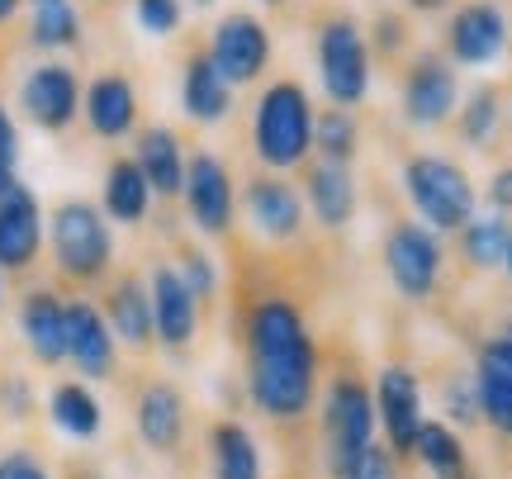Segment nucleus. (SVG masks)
<instances>
[{
    "label": "nucleus",
    "mask_w": 512,
    "mask_h": 479,
    "mask_svg": "<svg viewBox=\"0 0 512 479\" xmlns=\"http://www.w3.org/2000/svg\"><path fill=\"white\" fill-rule=\"evenodd\" d=\"M408 5H413V10H446L451 0H408Z\"/></svg>",
    "instance_id": "44"
},
{
    "label": "nucleus",
    "mask_w": 512,
    "mask_h": 479,
    "mask_svg": "<svg viewBox=\"0 0 512 479\" xmlns=\"http://www.w3.org/2000/svg\"><path fill=\"white\" fill-rule=\"evenodd\" d=\"M313 152L318 162H337V166H351L356 152H361V119L342 105H332L313 119Z\"/></svg>",
    "instance_id": "31"
},
{
    "label": "nucleus",
    "mask_w": 512,
    "mask_h": 479,
    "mask_svg": "<svg viewBox=\"0 0 512 479\" xmlns=\"http://www.w3.org/2000/svg\"><path fill=\"white\" fill-rule=\"evenodd\" d=\"M34 5H48V0H34Z\"/></svg>",
    "instance_id": "51"
},
{
    "label": "nucleus",
    "mask_w": 512,
    "mask_h": 479,
    "mask_svg": "<svg viewBox=\"0 0 512 479\" xmlns=\"http://www.w3.org/2000/svg\"><path fill=\"white\" fill-rule=\"evenodd\" d=\"M375 34H380V48H384V53H394V48H399V38L408 43V29H403L399 15H384L380 24H375Z\"/></svg>",
    "instance_id": "42"
},
{
    "label": "nucleus",
    "mask_w": 512,
    "mask_h": 479,
    "mask_svg": "<svg viewBox=\"0 0 512 479\" xmlns=\"http://www.w3.org/2000/svg\"><path fill=\"white\" fill-rule=\"evenodd\" d=\"M19 110L43 133H62L81 114V76L67 62H38L34 72L19 81Z\"/></svg>",
    "instance_id": "13"
},
{
    "label": "nucleus",
    "mask_w": 512,
    "mask_h": 479,
    "mask_svg": "<svg viewBox=\"0 0 512 479\" xmlns=\"http://www.w3.org/2000/svg\"><path fill=\"white\" fill-rule=\"evenodd\" d=\"M503 271H508V280H512V242H508V257H503Z\"/></svg>",
    "instance_id": "45"
},
{
    "label": "nucleus",
    "mask_w": 512,
    "mask_h": 479,
    "mask_svg": "<svg viewBox=\"0 0 512 479\" xmlns=\"http://www.w3.org/2000/svg\"><path fill=\"white\" fill-rule=\"evenodd\" d=\"M181 200L190 223L200 228L204 238H228L233 233V223H238V185H233V171L223 166V157L190 152Z\"/></svg>",
    "instance_id": "9"
},
{
    "label": "nucleus",
    "mask_w": 512,
    "mask_h": 479,
    "mask_svg": "<svg viewBox=\"0 0 512 479\" xmlns=\"http://www.w3.org/2000/svg\"><path fill=\"white\" fill-rule=\"evenodd\" d=\"M15 162H19V133H15L10 110L0 105V190L15 181Z\"/></svg>",
    "instance_id": "40"
},
{
    "label": "nucleus",
    "mask_w": 512,
    "mask_h": 479,
    "mask_svg": "<svg viewBox=\"0 0 512 479\" xmlns=\"http://www.w3.org/2000/svg\"><path fill=\"white\" fill-rule=\"evenodd\" d=\"M508 48V15L494 0H470L460 5L446 24V53L451 67H489Z\"/></svg>",
    "instance_id": "16"
},
{
    "label": "nucleus",
    "mask_w": 512,
    "mask_h": 479,
    "mask_svg": "<svg viewBox=\"0 0 512 479\" xmlns=\"http://www.w3.org/2000/svg\"><path fill=\"white\" fill-rule=\"evenodd\" d=\"M133 15H138V24H143L147 34H176L181 29V0H133Z\"/></svg>",
    "instance_id": "36"
},
{
    "label": "nucleus",
    "mask_w": 512,
    "mask_h": 479,
    "mask_svg": "<svg viewBox=\"0 0 512 479\" xmlns=\"http://www.w3.org/2000/svg\"><path fill=\"white\" fill-rule=\"evenodd\" d=\"M242 214H247L256 238L275 242V247H294V242L304 238L309 204H304V190L290 176L261 171V176H252V181L242 185Z\"/></svg>",
    "instance_id": "8"
},
{
    "label": "nucleus",
    "mask_w": 512,
    "mask_h": 479,
    "mask_svg": "<svg viewBox=\"0 0 512 479\" xmlns=\"http://www.w3.org/2000/svg\"><path fill=\"white\" fill-rule=\"evenodd\" d=\"M195 5H214V0H195Z\"/></svg>",
    "instance_id": "49"
},
{
    "label": "nucleus",
    "mask_w": 512,
    "mask_h": 479,
    "mask_svg": "<svg viewBox=\"0 0 512 479\" xmlns=\"http://www.w3.org/2000/svg\"><path fill=\"white\" fill-rule=\"evenodd\" d=\"M347 479H399V456H394L384 442H375V446H366L361 461L351 465Z\"/></svg>",
    "instance_id": "38"
},
{
    "label": "nucleus",
    "mask_w": 512,
    "mask_h": 479,
    "mask_svg": "<svg viewBox=\"0 0 512 479\" xmlns=\"http://www.w3.org/2000/svg\"><path fill=\"white\" fill-rule=\"evenodd\" d=\"M304 204L309 214L318 219L323 233H347L356 214H361V190H356V176L351 166H337V162H313L304 171Z\"/></svg>",
    "instance_id": "19"
},
{
    "label": "nucleus",
    "mask_w": 512,
    "mask_h": 479,
    "mask_svg": "<svg viewBox=\"0 0 512 479\" xmlns=\"http://www.w3.org/2000/svg\"><path fill=\"white\" fill-rule=\"evenodd\" d=\"M185 418H190L185 394L171 380H147L138 389V399H133V427H138L147 451H157V456H176L181 451Z\"/></svg>",
    "instance_id": "18"
},
{
    "label": "nucleus",
    "mask_w": 512,
    "mask_h": 479,
    "mask_svg": "<svg viewBox=\"0 0 512 479\" xmlns=\"http://www.w3.org/2000/svg\"><path fill=\"white\" fill-rule=\"evenodd\" d=\"M67 361L81 370V380H110L119 370V342L100 304H91L86 295L67 299Z\"/></svg>",
    "instance_id": "17"
},
{
    "label": "nucleus",
    "mask_w": 512,
    "mask_h": 479,
    "mask_svg": "<svg viewBox=\"0 0 512 479\" xmlns=\"http://www.w3.org/2000/svg\"><path fill=\"white\" fill-rule=\"evenodd\" d=\"M370 394H375V418H380V432H384V446L408 461L413 446H418V432L427 423V408H422V385L418 375L408 366H384L375 380H370Z\"/></svg>",
    "instance_id": "10"
},
{
    "label": "nucleus",
    "mask_w": 512,
    "mask_h": 479,
    "mask_svg": "<svg viewBox=\"0 0 512 479\" xmlns=\"http://www.w3.org/2000/svg\"><path fill=\"white\" fill-rule=\"evenodd\" d=\"M313 110L309 91L294 81V76H280L271 81L261 100H256L252 114V152L256 162L275 171V176H290L299 166H309L313 157Z\"/></svg>",
    "instance_id": "2"
},
{
    "label": "nucleus",
    "mask_w": 512,
    "mask_h": 479,
    "mask_svg": "<svg viewBox=\"0 0 512 479\" xmlns=\"http://www.w3.org/2000/svg\"><path fill=\"white\" fill-rule=\"evenodd\" d=\"M489 209L494 214H512V166H498L494 176H489Z\"/></svg>",
    "instance_id": "41"
},
{
    "label": "nucleus",
    "mask_w": 512,
    "mask_h": 479,
    "mask_svg": "<svg viewBox=\"0 0 512 479\" xmlns=\"http://www.w3.org/2000/svg\"><path fill=\"white\" fill-rule=\"evenodd\" d=\"M204 53H209V62L219 67L228 86H252L256 76L271 67V29L247 10H233V15H223L214 24Z\"/></svg>",
    "instance_id": "11"
},
{
    "label": "nucleus",
    "mask_w": 512,
    "mask_h": 479,
    "mask_svg": "<svg viewBox=\"0 0 512 479\" xmlns=\"http://www.w3.org/2000/svg\"><path fill=\"white\" fill-rule=\"evenodd\" d=\"M261 5H280V0H261Z\"/></svg>",
    "instance_id": "48"
},
{
    "label": "nucleus",
    "mask_w": 512,
    "mask_h": 479,
    "mask_svg": "<svg viewBox=\"0 0 512 479\" xmlns=\"http://www.w3.org/2000/svg\"><path fill=\"white\" fill-rule=\"evenodd\" d=\"M48 418L62 437H72V442H95L100 432H105V408L95 399L91 385H81V380H62L53 385L48 394Z\"/></svg>",
    "instance_id": "27"
},
{
    "label": "nucleus",
    "mask_w": 512,
    "mask_h": 479,
    "mask_svg": "<svg viewBox=\"0 0 512 479\" xmlns=\"http://www.w3.org/2000/svg\"><path fill=\"white\" fill-rule=\"evenodd\" d=\"M105 323H110L114 342L128 351H152L157 347V328H152V295H147L143 276L124 271L119 280H110V295H105Z\"/></svg>",
    "instance_id": "22"
},
{
    "label": "nucleus",
    "mask_w": 512,
    "mask_h": 479,
    "mask_svg": "<svg viewBox=\"0 0 512 479\" xmlns=\"http://www.w3.org/2000/svg\"><path fill=\"white\" fill-rule=\"evenodd\" d=\"M0 309H5V271H0Z\"/></svg>",
    "instance_id": "46"
},
{
    "label": "nucleus",
    "mask_w": 512,
    "mask_h": 479,
    "mask_svg": "<svg viewBox=\"0 0 512 479\" xmlns=\"http://www.w3.org/2000/svg\"><path fill=\"white\" fill-rule=\"evenodd\" d=\"M503 337H508V342H512V318H508V323H503Z\"/></svg>",
    "instance_id": "47"
},
{
    "label": "nucleus",
    "mask_w": 512,
    "mask_h": 479,
    "mask_svg": "<svg viewBox=\"0 0 512 479\" xmlns=\"http://www.w3.org/2000/svg\"><path fill=\"white\" fill-rule=\"evenodd\" d=\"M0 408H5L10 423H29V413H34V389H29L24 375H5V380H0Z\"/></svg>",
    "instance_id": "37"
},
{
    "label": "nucleus",
    "mask_w": 512,
    "mask_h": 479,
    "mask_svg": "<svg viewBox=\"0 0 512 479\" xmlns=\"http://www.w3.org/2000/svg\"><path fill=\"white\" fill-rule=\"evenodd\" d=\"M86 105V124L95 138H124L138 124V91L124 72H100L81 95Z\"/></svg>",
    "instance_id": "25"
},
{
    "label": "nucleus",
    "mask_w": 512,
    "mask_h": 479,
    "mask_svg": "<svg viewBox=\"0 0 512 479\" xmlns=\"http://www.w3.org/2000/svg\"><path fill=\"white\" fill-rule=\"evenodd\" d=\"M508 124H512V105H508Z\"/></svg>",
    "instance_id": "50"
},
{
    "label": "nucleus",
    "mask_w": 512,
    "mask_h": 479,
    "mask_svg": "<svg viewBox=\"0 0 512 479\" xmlns=\"http://www.w3.org/2000/svg\"><path fill=\"white\" fill-rule=\"evenodd\" d=\"M152 185H147V176L138 171V162L133 157H119V162H110V171H105V219L114 223H143L147 214H152Z\"/></svg>",
    "instance_id": "28"
},
{
    "label": "nucleus",
    "mask_w": 512,
    "mask_h": 479,
    "mask_svg": "<svg viewBox=\"0 0 512 479\" xmlns=\"http://www.w3.org/2000/svg\"><path fill=\"white\" fill-rule=\"evenodd\" d=\"M475 394H479V413L484 423L494 427L498 437L512 442V342L498 332V337H484L475 351Z\"/></svg>",
    "instance_id": "20"
},
{
    "label": "nucleus",
    "mask_w": 512,
    "mask_h": 479,
    "mask_svg": "<svg viewBox=\"0 0 512 479\" xmlns=\"http://www.w3.org/2000/svg\"><path fill=\"white\" fill-rule=\"evenodd\" d=\"M460 76L441 53H422L403 76V119L418 129H437L456 114Z\"/></svg>",
    "instance_id": "15"
},
{
    "label": "nucleus",
    "mask_w": 512,
    "mask_h": 479,
    "mask_svg": "<svg viewBox=\"0 0 512 479\" xmlns=\"http://www.w3.org/2000/svg\"><path fill=\"white\" fill-rule=\"evenodd\" d=\"M19 15V0H0V24H10Z\"/></svg>",
    "instance_id": "43"
},
{
    "label": "nucleus",
    "mask_w": 512,
    "mask_h": 479,
    "mask_svg": "<svg viewBox=\"0 0 512 479\" xmlns=\"http://www.w3.org/2000/svg\"><path fill=\"white\" fill-rule=\"evenodd\" d=\"M19 332L38 366H62L67 361V299L48 285L29 290L19 299Z\"/></svg>",
    "instance_id": "21"
},
{
    "label": "nucleus",
    "mask_w": 512,
    "mask_h": 479,
    "mask_svg": "<svg viewBox=\"0 0 512 479\" xmlns=\"http://www.w3.org/2000/svg\"><path fill=\"white\" fill-rule=\"evenodd\" d=\"M29 38H34L38 48H76V43H81V15H76V5L72 0H48V5H34Z\"/></svg>",
    "instance_id": "33"
},
{
    "label": "nucleus",
    "mask_w": 512,
    "mask_h": 479,
    "mask_svg": "<svg viewBox=\"0 0 512 479\" xmlns=\"http://www.w3.org/2000/svg\"><path fill=\"white\" fill-rule=\"evenodd\" d=\"M0 479H53V470L43 465L38 451L15 446V451H5V456H0Z\"/></svg>",
    "instance_id": "39"
},
{
    "label": "nucleus",
    "mask_w": 512,
    "mask_h": 479,
    "mask_svg": "<svg viewBox=\"0 0 512 479\" xmlns=\"http://www.w3.org/2000/svg\"><path fill=\"white\" fill-rule=\"evenodd\" d=\"M43 238H48L43 204L15 176V181L0 190V271L5 276H24L38 261V252H43Z\"/></svg>",
    "instance_id": "12"
},
{
    "label": "nucleus",
    "mask_w": 512,
    "mask_h": 479,
    "mask_svg": "<svg viewBox=\"0 0 512 479\" xmlns=\"http://www.w3.org/2000/svg\"><path fill=\"white\" fill-rule=\"evenodd\" d=\"M318 81L332 105H361L370 95V38L347 15H332L318 24Z\"/></svg>",
    "instance_id": "7"
},
{
    "label": "nucleus",
    "mask_w": 512,
    "mask_h": 479,
    "mask_svg": "<svg viewBox=\"0 0 512 479\" xmlns=\"http://www.w3.org/2000/svg\"><path fill=\"white\" fill-rule=\"evenodd\" d=\"M413 456H418V465L432 479H465L470 475V451H465L456 427L441 423V418H427V423H422Z\"/></svg>",
    "instance_id": "29"
},
{
    "label": "nucleus",
    "mask_w": 512,
    "mask_h": 479,
    "mask_svg": "<svg viewBox=\"0 0 512 479\" xmlns=\"http://www.w3.org/2000/svg\"><path fill=\"white\" fill-rule=\"evenodd\" d=\"M176 271H181V280L190 285V295L200 299V309L209 304V299L219 295V266H214V257L204 252V247H176V261H171Z\"/></svg>",
    "instance_id": "35"
},
{
    "label": "nucleus",
    "mask_w": 512,
    "mask_h": 479,
    "mask_svg": "<svg viewBox=\"0 0 512 479\" xmlns=\"http://www.w3.org/2000/svg\"><path fill=\"white\" fill-rule=\"evenodd\" d=\"M380 261L389 285H394V295L408 299V304H422V299L437 295L441 271H446V247H441V238L427 223L399 219L389 223V233H384Z\"/></svg>",
    "instance_id": "6"
},
{
    "label": "nucleus",
    "mask_w": 512,
    "mask_h": 479,
    "mask_svg": "<svg viewBox=\"0 0 512 479\" xmlns=\"http://www.w3.org/2000/svg\"><path fill=\"white\" fill-rule=\"evenodd\" d=\"M441 423L460 427H479L484 413H479V394H475V375H451L441 380Z\"/></svg>",
    "instance_id": "34"
},
{
    "label": "nucleus",
    "mask_w": 512,
    "mask_h": 479,
    "mask_svg": "<svg viewBox=\"0 0 512 479\" xmlns=\"http://www.w3.org/2000/svg\"><path fill=\"white\" fill-rule=\"evenodd\" d=\"M147 295H152L157 347H166L171 356H185V351L195 347V332H200V299L190 295V285L181 280V271H176L171 261H157V266H152Z\"/></svg>",
    "instance_id": "14"
},
{
    "label": "nucleus",
    "mask_w": 512,
    "mask_h": 479,
    "mask_svg": "<svg viewBox=\"0 0 512 479\" xmlns=\"http://www.w3.org/2000/svg\"><path fill=\"white\" fill-rule=\"evenodd\" d=\"M247 399L271 423H304L318 404V337L290 295H261L242 314Z\"/></svg>",
    "instance_id": "1"
},
{
    "label": "nucleus",
    "mask_w": 512,
    "mask_h": 479,
    "mask_svg": "<svg viewBox=\"0 0 512 479\" xmlns=\"http://www.w3.org/2000/svg\"><path fill=\"white\" fill-rule=\"evenodd\" d=\"M204 446H209V475L214 479H261L266 475V456H261V442L256 432L238 418H219L204 432Z\"/></svg>",
    "instance_id": "23"
},
{
    "label": "nucleus",
    "mask_w": 512,
    "mask_h": 479,
    "mask_svg": "<svg viewBox=\"0 0 512 479\" xmlns=\"http://www.w3.org/2000/svg\"><path fill=\"white\" fill-rule=\"evenodd\" d=\"M181 105L195 124H223L233 114V86L219 76L209 53H195L181 72Z\"/></svg>",
    "instance_id": "26"
},
{
    "label": "nucleus",
    "mask_w": 512,
    "mask_h": 479,
    "mask_svg": "<svg viewBox=\"0 0 512 479\" xmlns=\"http://www.w3.org/2000/svg\"><path fill=\"white\" fill-rule=\"evenodd\" d=\"M498 124H503V105H498L494 86H479V91L465 95V105H460V114H456V129L470 148H489Z\"/></svg>",
    "instance_id": "32"
},
{
    "label": "nucleus",
    "mask_w": 512,
    "mask_h": 479,
    "mask_svg": "<svg viewBox=\"0 0 512 479\" xmlns=\"http://www.w3.org/2000/svg\"><path fill=\"white\" fill-rule=\"evenodd\" d=\"M133 162L138 171L147 176L152 185V195H162V200H176L185 190V143L176 129H166V124H147L138 133V148H133Z\"/></svg>",
    "instance_id": "24"
},
{
    "label": "nucleus",
    "mask_w": 512,
    "mask_h": 479,
    "mask_svg": "<svg viewBox=\"0 0 512 479\" xmlns=\"http://www.w3.org/2000/svg\"><path fill=\"white\" fill-rule=\"evenodd\" d=\"M403 195L413 204L418 223H427L437 238L460 233L479 214V195L470 171L441 152H418L403 162Z\"/></svg>",
    "instance_id": "4"
},
{
    "label": "nucleus",
    "mask_w": 512,
    "mask_h": 479,
    "mask_svg": "<svg viewBox=\"0 0 512 479\" xmlns=\"http://www.w3.org/2000/svg\"><path fill=\"white\" fill-rule=\"evenodd\" d=\"M456 238H460V257H465L470 271H494V266H503V257H508L512 223H508V214H494V209H489V214H475Z\"/></svg>",
    "instance_id": "30"
},
{
    "label": "nucleus",
    "mask_w": 512,
    "mask_h": 479,
    "mask_svg": "<svg viewBox=\"0 0 512 479\" xmlns=\"http://www.w3.org/2000/svg\"><path fill=\"white\" fill-rule=\"evenodd\" d=\"M48 247L57 271L76 285H95L114 266V228L91 200H57L48 214Z\"/></svg>",
    "instance_id": "5"
},
{
    "label": "nucleus",
    "mask_w": 512,
    "mask_h": 479,
    "mask_svg": "<svg viewBox=\"0 0 512 479\" xmlns=\"http://www.w3.org/2000/svg\"><path fill=\"white\" fill-rule=\"evenodd\" d=\"M380 418H375V394L370 380L356 370H337L323 394V418H318V437H323V470L328 479H347L351 465L375 446Z\"/></svg>",
    "instance_id": "3"
}]
</instances>
